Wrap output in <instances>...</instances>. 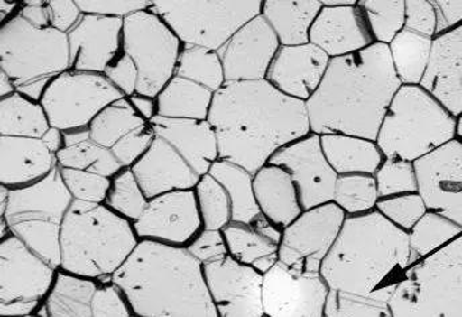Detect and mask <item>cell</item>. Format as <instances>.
I'll return each mask as SVG.
<instances>
[{
  "instance_id": "6da1fadb",
  "label": "cell",
  "mask_w": 462,
  "mask_h": 317,
  "mask_svg": "<svg viewBox=\"0 0 462 317\" xmlns=\"http://www.w3.org/2000/svg\"><path fill=\"white\" fill-rule=\"evenodd\" d=\"M208 123L219 159L255 175L282 148L310 135L307 107L271 82H230L214 96Z\"/></svg>"
},
{
  "instance_id": "7a4b0ae2",
  "label": "cell",
  "mask_w": 462,
  "mask_h": 317,
  "mask_svg": "<svg viewBox=\"0 0 462 317\" xmlns=\"http://www.w3.org/2000/svg\"><path fill=\"white\" fill-rule=\"evenodd\" d=\"M401 87L387 45L374 43L357 53L334 58L320 87L305 103L310 134L376 142Z\"/></svg>"
},
{
  "instance_id": "3957f363",
  "label": "cell",
  "mask_w": 462,
  "mask_h": 317,
  "mask_svg": "<svg viewBox=\"0 0 462 317\" xmlns=\"http://www.w3.org/2000/svg\"><path fill=\"white\" fill-rule=\"evenodd\" d=\"M414 263L409 233L374 210L346 217L320 275L331 291L389 303Z\"/></svg>"
},
{
  "instance_id": "277c9868",
  "label": "cell",
  "mask_w": 462,
  "mask_h": 317,
  "mask_svg": "<svg viewBox=\"0 0 462 317\" xmlns=\"http://www.w3.org/2000/svg\"><path fill=\"white\" fill-rule=\"evenodd\" d=\"M112 281L139 317H218L203 265L186 247L140 241Z\"/></svg>"
},
{
  "instance_id": "5b68a950",
  "label": "cell",
  "mask_w": 462,
  "mask_h": 317,
  "mask_svg": "<svg viewBox=\"0 0 462 317\" xmlns=\"http://www.w3.org/2000/svg\"><path fill=\"white\" fill-rule=\"evenodd\" d=\"M140 244L134 223L108 206L74 200L60 234V270L103 283Z\"/></svg>"
},
{
  "instance_id": "8992f818",
  "label": "cell",
  "mask_w": 462,
  "mask_h": 317,
  "mask_svg": "<svg viewBox=\"0 0 462 317\" xmlns=\"http://www.w3.org/2000/svg\"><path fill=\"white\" fill-rule=\"evenodd\" d=\"M457 118L420 85H402L379 129L384 159L415 163L456 139Z\"/></svg>"
},
{
  "instance_id": "52a82bcc",
  "label": "cell",
  "mask_w": 462,
  "mask_h": 317,
  "mask_svg": "<svg viewBox=\"0 0 462 317\" xmlns=\"http://www.w3.org/2000/svg\"><path fill=\"white\" fill-rule=\"evenodd\" d=\"M73 202L57 165L42 181L10 189L7 209L0 214V238L13 234L60 269L63 220Z\"/></svg>"
},
{
  "instance_id": "ba28073f",
  "label": "cell",
  "mask_w": 462,
  "mask_h": 317,
  "mask_svg": "<svg viewBox=\"0 0 462 317\" xmlns=\"http://www.w3.org/2000/svg\"><path fill=\"white\" fill-rule=\"evenodd\" d=\"M69 69L68 34L37 29L19 15L0 24V70L22 95L41 101L49 84Z\"/></svg>"
},
{
  "instance_id": "9c48e42d",
  "label": "cell",
  "mask_w": 462,
  "mask_h": 317,
  "mask_svg": "<svg viewBox=\"0 0 462 317\" xmlns=\"http://www.w3.org/2000/svg\"><path fill=\"white\" fill-rule=\"evenodd\" d=\"M389 307L393 317H462V234L412 264Z\"/></svg>"
},
{
  "instance_id": "30bf717a",
  "label": "cell",
  "mask_w": 462,
  "mask_h": 317,
  "mask_svg": "<svg viewBox=\"0 0 462 317\" xmlns=\"http://www.w3.org/2000/svg\"><path fill=\"white\" fill-rule=\"evenodd\" d=\"M183 45L219 51L247 22L257 18L263 2H152Z\"/></svg>"
},
{
  "instance_id": "8fae6325",
  "label": "cell",
  "mask_w": 462,
  "mask_h": 317,
  "mask_svg": "<svg viewBox=\"0 0 462 317\" xmlns=\"http://www.w3.org/2000/svg\"><path fill=\"white\" fill-rule=\"evenodd\" d=\"M181 51L183 43L151 7L124 19L123 51L136 63L139 95L158 98L175 77Z\"/></svg>"
},
{
  "instance_id": "7c38bea8",
  "label": "cell",
  "mask_w": 462,
  "mask_h": 317,
  "mask_svg": "<svg viewBox=\"0 0 462 317\" xmlns=\"http://www.w3.org/2000/svg\"><path fill=\"white\" fill-rule=\"evenodd\" d=\"M58 270L13 234L0 238V317L34 316Z\"/></svg>"
},
{
  "instance_id": "4fadbf2b",
  "label": "cell",
  "mask_w": 462,
  "mask_h": 317,
  "mask_svg": "<svg viewBox=\"0 0 462 317\" xmlns=\"http://www.w3.org/2000/svg\"><path fill=\"white\" fill-rule=\"evenodd\" d=\"M121 98H125L104 74L66 70L49 84L40 103L51 126L71 132L89 128L104 109Z\"/></svg>"
},
{
  "instance_id": "5bb4252c",
  "label": "cell",
  "mask_w": 462,
  "mask_h": 317,
  "mask_svg": "<svg viewBox=\"0 0 462 317\" xmlns=\"http://www.w3.org/2000/svg\"><path fill=\"white\" fill-rule=\"evenodd\" d=\"M346 212L334 202L302 214L282 231L279 263L291 272L320 275L324 260L339 238Z\"/></svg>"
},
{
  "instance_id": "9a60e30c",
  "label": "cell",
  "mask_w": 462,
  "mask_h": 317,
  "mask_svg": "<svg viewBox=\"0 0 462 317\" xmlns=\"http://www.w3.org/2000/svg\"><path fill=\"white\" fill-rule=\"evenodd\" d=\"M269 164L291 173L299 191L302 210H310L334 200L337 175L329 164L319 135H308L280 150Z\"/></svg>"
},
{
  "instance_id": "2e32d148",
  "label": "cell",
  "mask_w": 462,
  "mask_h": 317,
  "mask_svg": "<svg viewBox=\"0 0 462 317\" xmlns=\"http://www.w3.org/2000/svg\"><path fill=\"white\" fill-rule=\"evenodd\" d=\"M329 292L321 275L291 272L277 263L263 275V312L266 317H323Z\"/></svg>"
},
{
  "instance_id": "e0dca14e",
  "label": "cell",
  "mask_w": 462,
  "mask_h": 317,
  "mask_svg": "<svg viewBox=\"0 0 462 317\" xmlns=\"http://www.w3.org/2000/svg\"><path fill=\"white\" fill-rule=\"evenodd\" d=\"M418 192L428 210L462 228V143L455 139L414 163Z\"/></svg>"
},
{
  "instance_id": "ac0fdd59",
  "label": "cell",
  "mask_w": 462,
  "mask_h": 317,
  "mask_svg": "<svg viewBox=\"0 0 462 317\" xmlns=\"http://www.w3.org/2000/svg\"><path fill=\"white\" fill-rule=\"evenodd\" d=\"M134 228L140 241L186 247L203 228L194 190L153 198Z\"/></svg>"
},
{
  "instance_id": "d6986e66",
  "label": "cell",
  "mask_w": 462,
  "mask_h": 317,
  "mask_svg": "<svg viewBox=\"0 0 462 317\" xmlns=\"http://www.w3.org/2000/svg\"><path fill=\"white\" fill-rule=\"evenodd\" d=\"M203 270L218 317H265L263 273L230 256Z\"/></svg>"
},
{
  "instance_id": "ffe728a7",
  "label": "cell",
  "mask_w": 462,
  "mask_h": 317,
  "mask_svg": "<svg viewBox=\"0 0 462 317\" xmlns=\"http://www.w3.org/2000/svg\"><path fill=\"white\" fill-rule=\"evenodd\" d=\"M280 49L279 38L263 15L247 22L219 51L226 84L263 81Z\"/></svg>"
},
{
  "instance_id": "44dd1931",
  "label": "cell",
  "mask_w": 462,
  "mask_h": 317,
  "mask_svg": "<svg viewBox=\"0 0 462 317\" xmlns=\"http://www.w3.org/2000/svg\"><path fill=\"white\" fill-rule=\"evenodd\" d=\"M88 131L124 168H131L142 158L156 137L151 123L137 115L126 98L104 109Z\"/></svg>"
},
{
  "instance_id": "7402d4cb",
  "label": "cell",
  "mask_w": 462,
  "mask_h": 317,
  "mask_svg": "<svg viewBox=\"0 0 462 317\" xmlns=\"http://www.w3.org/2000/svg\"><path fill=\"white\" fill-rule=\"evenodd\" d=\"M124 19L84 14L68 33L70 69L104 74L123 53Z\"/></svg>"
},
{
  "instance_id": "603a6c76",
  "label": "cell",
  "mask_w": 462,
  "mask_h": 317,
  "mask_svg": "<svg viewBox=\"0 0 462 317\" xmlns=\"http://www.w3.org/2000/svg\"><path fill=\"white\" fill-rule=\"evenodd\" d=\"M331 58L318 46H282L266 81L288 98L307 103L320 87Z\"/></svg>"
},
{
  "instance_id": "cb8c5ba5",
  "label": "cell",
  "mask_w": 462,
  "mask_h": 317,
  "mask_svg": "<svg viewBox=\"0 0 462 317\" xmlns=\"http://www.w3.org/2000/svg\"><path fill=\"white\" fill-rule=\"evenodd\" d=\"M310 43L334 60L365 51L375 42L356 2L339 7L323 5L310 29Z\"/></svg>"
},
{
  "instance_id": "d4e9b609",
  "label": "cell",
  "mask_w": 462,
  "mask_h": 317,
  "mask_svg": "<svg viewBox=\"0 0 462 317\" xmlns=\"http://www.w3.org/2000/svg\"><path fill=\"white\" fill-rule=\"evenodd\" d=\"M131 170L150 200L169 192L194 190L200 179L175 148L159 136Z\"/></svg>"
},
{
  "instance_id": "484cf974",
  "label": "cell",
  "mask_w": 462,
  "mask_h": 317,
  "mask_svg": "<svg viewBox=\"0 0 462 317\" xmlns=\"http://www.w3.org/2000/svg\"><path fill=\"white\" fill-rule=\"evenodd\" d=\"M420 87L456 118L462 115V24L437 35Z\"/></svg>"
},
{
  "instance_id": "4316f807",
  "label": "cell",
  "mask_w": 462,
  "mask_h": 317,
  "mask_svg": "<svg viewBox=\"0 0 462 317\" xmlns=\"http://www.w3.org/2000/svg\"><path fill=\"white\" fill-rule=\"evenodd\" d=\"M151 126L156 136L171 145L200 178L208 175L219 160L218 137L208 120H176L158 116Z\"/></svg>"
},
{
  "instance_id": "83f0119b",
  "label": "cell",
  "mask_w": 462,
  "mask_h": 317,
  "mask_svg": "<svg viewBox=\"0 0 462 317\" xmlns=\"http://www.w3.org/2000/svg\"><path fill=\"white\" fill-rule=\"evenodd\" d=\"M56 154L42 139L0 136V184L21 189L42 181L57 167Z\"/></svg>"
},
{
  "instance_id": "f1b7e54d",
  "label": "cell",
  "mask_w": 462,
  "mask_h": 317,
  "mask_svg": "<svg viewBox=\"0 0 462 317\" xmlns=\"http://www.w3.org/2000/svg\"><path fill=\"white\" fill-rule=\"evenodd\" d=\"M253 183L261 214L277 228L284 230L304 211L296 184L284 168L266 164L255 173Z\"/></svg>"
},
{
  "instance_id": "f546056e",
  "label": "cell",
  "mask_w": 462,
  "mask_h": 317,
  "mask_svg": "<svg viewBox=\"0 0 462 317\" xmlns=\"http://www.w3.org/2000/svg\"><path fill=\"white\" fill-rule=\"evenodd\" d=\"M321 148L335 172L343 175H375L383 154L374 140L346 135H323Z\"/></svg>"
},
{
  "instance_id": "4dcf8cb0",
  "label": "cell",
  "mask_w": 462,
  "mask_h": 317,
  "mask_svg": "<svg viewBox=\"0 0 462 317\" xmlns=\"http://www.w3.org/2000/svg\"><path fill=\"white\" fill-rule=\"evenodd\" d=\"M97 285V281L60 269L53 286L34 316L93 317V297Z\"/></svg>"
},
{
  "instance_id": "1f68e13d",
  "label": "cell",
  "mask_w": 462,
  "mask_h": 317,
  "mask_svg": "<svg viewBox=\"0 0 462 317\" xmlns=\"http://www.w3.org/2000/svg\"><path fill=\"white\" fill-rule=\"evenodd\" d=\"M323 8V3L279 2L266 0L263 2L261 15L271 24L274 34L282 46H300L310 43V33L313 22Z\"/></svg>"
},
{
  "instance_id": "d6a6232c",
  "label": "cell",
  "mask_w": 462,
  "mask_h": 317,
  "mask_svg": "<svg viewBox=\"0 0 462 317\" xmlns=\"http://www.w3.org/2000/svg\"><path fill=\"white\" fill-rule=\"evenodd\" d=\"M214 96L208 88L175 76L156 98L158 116L176 120H208Z\"/></svg>"
},
{
  "instance_id": "836d02e7",
  "label": "cell",
  "mask_w": 462,
  "mask_h": 317,
  "mask_svg": "<svg viewBox=\"0 0 462 317\" xmlns=\"http://www.w3.org/2000/svg\"><path fill=\"white\" fill-rule=\"evenodd\" d=\"M56 158L58 167L89 171L106 178H114L124 170L106 148L101 147L90 137L88 129L65 132V145Z\"/></svg>"
},
{
  "instance_id": "e575fe53",
  "label": "cell",
  "mask_w": 462,
  "mask_h": 317,
  "mask_svg": "<svg viewBox=\"0 0 462 317\" xmlns=\"http://www.w3.org/2000/svg\"><path fill=\"white\" fill-rule=\"evenodd\" d=\"M208 173L226 190L231 203V223L253 226L263 217L255 200L254 175L221 159L214 163Z\"/></svg>"
},
{
  "instance_id": "d590c367",
  "label": "cell",
  "mask_w": 462,
  "mask_h": 317,
  "mask_svg": "<svg viewBox=\"0 0 462 317\" xmlns=\"http://www.w3.org/2000/svg\"><path fill=\"white\" fill-rule=\"evenodd\" d=\"M51 121L40 101L22 93L0 98V136L42 139Z\"/></svg>"
},
{
  "instance_id": "8d00e7d4",
  "label": "cell",
  "mask_w": 462,
  "mask_h": 317,
  "mask_svg": "<svg viewBox=\"0 0 462 317\" xmlns=\"http://www.w3.org/2000/svg\"><path fill=\"white\" fill-rule=\"evenodd\" d=\"M229 256L265 275L279 263V244L266 238L252 226L230 223L224 230Z\"/></svg>"
},
{
  "instance_id": "74e56055",
  "label": "cell",
  "mask_w": 462,
  "mask_h": 317,
  "mask_svg": "<svg viewBox=\"0 0 462 317\" xmlns=\"http://www.w3.org/2000/svg\"><path fill=\"white\" fill-rule=\"evenodd\" d=\"M431 38L402 30L389 45L390 57L402 85H420L430 62Z\"/></svg>"
},
{
  "instance_id": "f35d334b",
  "label": "cell",
  "mask_w": 462,
  "mask_h": 317,
  "mask_svg": "<svg viewBox=\"0 0 462 317\" xmlns=\"http://www.w3.org/2000/svg\"><path fill=\"white\" fill-rule=\"evenodd\" d=\"M462 234L460 226L444 215L428 210L409 231L410 249L415 263L439 252Z\"/></svg>"
},
{
  "instance_id": "ab89813d",
  "label": "cell",
  "mask_w": 462,
  "mask_h": 317,
  "mask_svg": "<svg viewBox=\"0 0 462 317\" xmlns=\"http://www.w3.org/2000/svg\"><path fill=\"white\" fill-rule=\"evenodd\" d=\"M175 76L202 85L214 93L226 84L221 55L199 46L183 45Z\"/></svg>"
},
{
  "instance_id": "60d3db41",
  "label": "cell",
  "mask_w": 462,
  "mask_h": 317,
  "mask_svg": "<svg viewBox=\"0 0 462 317\" xmlns=\"http://www.w3.org/2000/svg\"><path fill=\"white\" fill-rule=\"evenodd\" d=\"M381 200L374 175H343L335 186V205L346 212V217L368 214L376 210Z\"/></svg>"
},
{
  "instance_id": "b9f144b4",
  "label": "cell",
  "mask_w": 462,
  "mask_h": 317,
  "mask_svg": "<svg viewBox=\"0 0 462 317\" xmlns=\"http://www.w3.org/2000/svg\"><path fill=\"white\" fill-rule=\"evenodd\" d=\"M198 209L206 230H224L231 223V203L226 190L210 173L202 176L194 189Z\"/></svg>"
},
{
  "instance_id": "7bdbcfd3",
  "label": "cell",
  "mask_w": 462,
  "mask_h": 317,
  "mask_svg": "<svg viewBox=\"0 0 462 317\" xmlns=\"http://www.w3.org/2000/svg\"><path fill=\"white\" fill-rule=\"evenodd\" d=\"M374 42L389 46L404 29V2H357Z\"/></svg>"
},
{
  "instance_id": "ee69618b",
  "label": "cell",
  "mask_w": 462,
  "mask_h": 317,
  "mask_svg": "<svg viewBox=\"0 0 462 317\" xmlns=\"http://www.w3.org/2000/svg\"><path fill=\"white\" fill-rule=\"evenodd\" d=\"M148 203L150 200L145 197L131 168H124L112 178L111 191L104 205L129 222L134 223L144 214Z\"/></svg>"
},
{
  "instance_id": "f6af8a7d",
  "label": "cell",
  "mask_w": 462,
  "mask_h": 317,
  "mask_svg": "<svg viewBox=\"0 0 462 317\" xmlns=\"http://www.w3.org/2000/svg\"><path fill=\"white\" fill-rule=\"evenodd\" d=\"M374 178H375L381 200L418 192V178L414 163L384 159Z\"/></svg>"
},
{
  "instance_id": "bcb514c9",
  "label": "cell",
  "mask_w": 462,
  "mask_h": 317,
  "mask_svg": "<svg viewBox=\"0 0 462 317\" xmlns=\"http://www.w3.org/2000/svg\"><path fill=\"white\" fill-rule=\"evenodd\" d=\"M60 168V176L71 198L79 202L104 205L112 187V178L89 171Z\"/></svg>"
},
{
  "instance_id": "7dc6e473",
  "label": "cell",
  "mask_w": 462,
  "mask_h": 317,
  "mask_svg": "<svg viewBox=\"0 0 462 317\" xmlns=\"http://www.w3.org/2000/svg\"><path fill=\"white\" fill-rule=\"evenodd\" d=\"M376 211L381 212L390 223L409 233L428 212V208L420 192H412L379 200Z\"/></svg>"
},
{
  "instance_id": "c3c4849f",
  "label": "cell",
  "mask_w": 462,
  "mask_h": 317,
  "mask_svg": "<svg viewBox=\"0 0 462 317\" xmlns=\"http://www.w3.org/2000/svg\"><path fill=\"white\" fill-rule=\"evenodd\" d=\"M323 317H393L389 303L329 292Z\"/></svg>"
},
{
  "instance_id": "681fc988",
  "label": "cell",
  "mask_w": 462,
  "mask_h": 317,
  "mask_svg": "<svg viewBox=\"0 0 462 317\" xmlns=\"http://www.w3.org/2000/svg\"><path fill=\"white\" fill-rule=\"evenodd\" d=\"M187 252L203 266L229 257L224 231L202 228L186 247Z\"/></svg>"
},
{
  "instance_id": "f907efd6",
  "label": "cell",
  "mask_w": 462,
  "mask_h": 317,
  "mask_svg": "<svg viewBox=\"0 0 462 317\" xmlns=\"http://www.w3.org/2000/svg\"><path fill=\"white\" fill-rule=\"evenodd\" d=\"M92 312L93 317H134L128 300L112 280L98 283Z\"/></svg>"
},
{
  "instance_id": "816d5d0a",
  "label": "cell",
  "mask_w": 462,
  "mask_h": 317,
  "mask_svg": "<svg viewBox=\"0 0 462 317\" xmlns=\"http://www.w3.org/2000/svg\"><path fill=\"white\" fill-rule=\"evenodd\" d=\"M404 30L431 38L437 35V11L430 2H404Z\"/></svg>"
},
{
  "instance_id": "f5cc1de1",
  "label": "cell",
  "mask_w": 462,
  "mask_h": 317,
  "mask_svg": "<svg viewBox=\"0 0 462 317\" xmlns=\"http://www.w3.org/2000/svg\"><path fill=\"white\" fill-rule=\"evenodd\" d=\"M104 76L123 93L124 98H128L137 93L139 70L134 61L124 51L108 66Z\"/></svg>"
},
{
  "instance_id": "db71d44e",
  "label": "cell",
  "mask_w": 462,
  "mask_h": 317,
  "mask_svg": "<svg viewBox=\"0 0 462 317\" xmlns=\"http://www.w3.org/2000/svg\"><path fill=\"white\" fill-rule=\"evenodd\" d=\"M77 5L81 8L82 14H95V15L114 16V18L125 19L132 14L147 10L152 2H129V0H77Z\"/></svg>"
},
{
  "instance_id": "11a10c76",
  "label": "cell",
  "mask_w": 462,
  "mask_h": 317,
  "mask_svg": "<svg viewBox=\"0 0 462 317\" xmlns=\"http://www.w3.org/2000/svg\"><path fill=\"white\" fill-rule=\"evenodd\" d=\"M46 5L51 16V27L63 34H68L84 15L81 8L71 0H51Z\"/></svg>"
},
{
  "instance_id": "9f6ffc18",
  "label": "cell",
  "mask_w": 462,
  "mask_h": 317,
  "mask_svg": "<svg viewBox=\"0 0 462 317\" xmlns=\"http://www.w3.org/2000/svg\"><path fill=\"white\" fill-rule=\"evenodd\" d=\"M437 11V35L462 23V2H434Z\"/></svg>"
},
{
  "instance_id": "6f0895ef",
  "label": "cell",
  "mask_w": 462,
  "mask_h": 317,
  "mask_svg": "<svg viewBox=\"0 0 462 317\" xmlns=\"http://www.w3.org/2000/svg\"><path fill=\"white\" fill-rule=\"evenodd\" d=\"M18 15L22 16L24 21L29 22L32 26L37 27V29H48V27H51L48 5H46V2H42V0L22 3Z\"/></svg>"
},
{
  "instance_id": "680465c9",
  "label": "cell",
  "mask_w": 462,
  "mask_h": 317,
  "mask_svg": "<svg viewBox=\"0 0 462 317\" xmlns=\"http://www.w3.org/2000/svg\"><path fill=\"white\" fill-rule=\"evenodd\" d=\"M132 107L136 110L140 117L144 118L148 123H152L153 118L158 117V103L156 98H148V96L134 93V96L128 98Z\"/></svg>"
},
{
  "instance_id": "91938a15",
  "label": "cell",
  "mask_w": 462,
  "mask_h": 317,
  "mask_svg": "<svg viewBox=\"0 0 462 317\" xmlns=\"http://www.w3.org/2000/svg\"><path fill=\"white\" fill-rule=\"evenodd\" d=\"M42 140L51 148V153L56 154L57 156V154L62 150L63 145H65V132L51 126V129L42 137Z\"/></svg>"
},
{
  "instance_id": "94428289",
  "label": "cell",
  "mask_w": 462,
  "mask_h": 317,
  "mask_svg": "<svg viewBox=\"0 0 462 317\" xmlns=\"http://www.w3.org/2000/svg\"><path fill=\"white\" fill-rule=\"evenodd\" d=\"M22 3L23 2H7V0H0V24H5V22L18 15Z\"/></svg>"
},
{
  "instance_id": "6125c7cd",
  "label": "cell",
  "mask_w": 462,
  "mask_h": 317,
  "mask_svg": "<svg viewBox=\"0 0 462 317\" xmlns=\"http://www.w3.org/2000/svg\"><path fill=\"white\" fill-rule=\"evenodd\" d=\"M18 90H16L14 82L11 81L10 77L5 71L0 70V98H10Z\"/></svg>"
},
{
  "instance_id": "be15d7a7",
  "label": "cell",
  "mask_w": 462,
  "mask_h": 317,
  "mask_svg": "<svg viewBox=\"0 0 462 317\" xmlns=\"http://www.w3.org/2000/svg\"><path fill=\"white\" fill-rule=\"evenodd\" d=\"M456 136L458 137L457 140H460L462 143V115L457 117V126H456Z\"/></svg>"
},
{
  "instance_id": "e7e4bbea",
  "label": "cell",
  "mask_w": 462,
  "mask_h": 317,
  "mask_svg": "<svg viewBox=\"0 0 462 317\" xmlns=\"http://www.w3.org/2000/svg\"><path fill=\"white\" fill-rule=\"evenodd\" d=\"M26 317H37V316H26Z\"/></svg>"
},
{
  "instance_id": "03108f58",
  "label": "cell",
  "mask_w": 462,
  "mask_h": 317,
  "mask_svg": "<svg viewBox=\"0 0 462 317\" xmlns=\"http://www.w3.org/2000/svg\"><path fill=\"white\" fill-rule=\"evenodd\" d=\"M134 317H139V316H134Z\"/></svg>"
},
{
  "instance_id": "003e7915",
  "label": "cell",
  "mask_w": 462,
  "mask_h": 317,
  "mask_svg": "<svg viewBox=\"0 0 462 317\" xmlns=\"http://www.w3.org/2000/svg\"><path fill=\"white\" fill-rule=\"evenodd\" d=\"M266 317V316H265Z\"/></svg>"
}]
</instances>
